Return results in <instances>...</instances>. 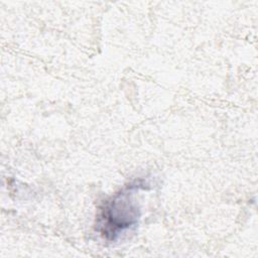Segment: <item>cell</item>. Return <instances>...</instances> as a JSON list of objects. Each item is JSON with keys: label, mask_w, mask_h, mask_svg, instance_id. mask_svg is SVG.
Wrapping results in <instances>:
<instances>
[{"label": "cell", "mask_w": 258, "mask_h": 258, "mask_svg": "<svg viewBox=\"0 0 258 258\" xmlns=\"http://www.w3.org/2000/svg\"><path fill=\"white\" fill-rule=\"evenodd\" d=\"M140 181L130 183L108 201L101 210L98 228L109 240H115L137 223L139 208L133 200V192Z\"/></svg>", "instance_id": "obj_1"}]
</instances>
